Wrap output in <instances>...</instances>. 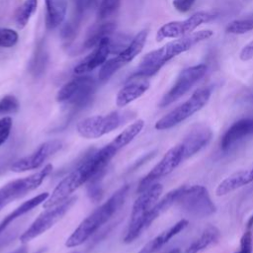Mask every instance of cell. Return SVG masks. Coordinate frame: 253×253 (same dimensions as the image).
I'll return each mask as SVG.
<instances>
[{
  "label": "cell",
  "mask_w": 253,
  "mask_h": 253,
  "mask_svg": "<svg viewBox=\"0 0 253 253\" xmlns=\"http://www.w3.org/2000/svg\"><path fill=\"white\" fill-rule=\"evenodd\" d=\"M76 200L77 197L71 196L59 205L44 209V211L22 233L20 236L21 243L26 244L50 229L70 210V208L75 204Z\"/></svg>",
  "instance_id": "cell-9"
},
{
  "label": "cell",
  "mask_w": 253,
  "mask_h": 253,
  "mask_svg": "<svg viewBox=\"0 0 253 253\" xmlns=\"http://www.w3.org/2000/svg\"><path fill=\"white\" fill-rule=\"evenodd\" d=\"M128 191V185L122 186L107 200V202L94 210L80 222L76 229L66 239L65 246L67 248H75L87 241L101 226L108 222L124 205Z\"/></svg>",
  "instance_id": "cell-3"
},
{
  "label": "cell",
  "mask_w": 253,
  "mask_h": 253,
  "mask_svg": "<svg viewBox=\"0 0 253 253\" xmlns=\"http://www.w3.org/2000/svg\"><path fill=\"white\" fill-rule=\"evenodd\" d=\"M121 0H101V4L98 10V17L100 20H104L113 15L120 7Z\"/></svg>",
  "instance_id": "cell-33"
},
{
  "label": "cell",
  "mask_w": 253,
  "mask_h": 253,
  "mask_svg": "<svg viewBox=\"0 0 253 253\" xmlns=\"http://www.w3.org/2000/svg\"><path fill=\"white\" fill-rule=\"evenodd\" d=\"M38 0H25L15 13V22L19 29H23L29 23L31 17L36 12Z\"/></svg>",
  "instance_id": "cell-28"
},
{
  "label": "cell",
  "mask_w": 253,
  "mask_h": 253,
  "mask_svg": "<svg viewBox=\"0 0 253 253\" xmlns=\"http://www.w3.org/2000/svg\"><path fill=\"white\" fill-rule=\"evenodd\" d=\"M111 36H110V50H111V53H116L117 55L120 52H122L131 41L128 36L124 34L116 35L113 38Z\"/></svg>",
  "instance_id": "cell-32"
},
{
  "label": "cell",
  "mask_w": 253,
  "mask_h": 253,
  "mask_svg": "<svg viewBox=\"0 0 253 253\" xmlns=\"http://www.w3.org/2000/svg\"><path fill=\"white\" fill-rule=\"evenodd\" d=\"M253 182V168L249 167L248 169L239 170L231 175L224 178L216 187L215 194L216 196L227 195L243 186H246Z\"/></svg>",
  "instance_id": "cell-19"
},
{
  "label": "cell",
  "mask_w": 253,
  "mask_h": 253,
  "mask_svg": "<svg viewBox=\"0 0 253 253\" xmlns=\"http://www.w3.org/2000/svg\"><path fill=\"white\" fill-rule=\"evenodd\" d=\"M148 32L147 30H142L138 32L130 41L128 45L122 51L120 52L117 56L116 59L120 63V65L123 67L126 63L130 62L133 60L143 49V46L146 42Z\"/></svg>",
  "instance_id": "cell-24"
},
{
  "label": "cell",
  "mask_w": 253,
  "mask_h": 253,
  "mask_svg": "<svg viewBox=\"0 0 253 253\" xmlns=\"http://www.w3.org/2000/svg\"><path fill=\"white\" fill-rule=\"evenodd\" d=\"M163 191L160 183H154L146 190L139 193L135 199L130 214L128 227L124 238L125 243H130L136 239L145 229V219L151 209L159 200Z\"/></svg>",
  "instance_id": "cell-4"
},
{
  "label": "cell",
  "mask_w": 253,
  "mask_h": 253,
  "mask_svg": "<svg viewBox=\"0 0 253 253\" xmlns=\"http://www.w3.org/2000/svg\"><path fill=\"white\" fill-rule=\"evenodd\" d=\"M43 251H44V250H43V249H41V250H39V251H37V252H36V253H43Z\"/></svg>",
  "instance_id": "cell-43"
},
{
  "label": "cell",
  "mask_w": 253,
  "mask_h": 253,
  "mask_svg": "<svg viewBox=\"0 0 253 253\" xmlns=\"http://www.w3.org/2000/svg\"><path fill=\"white\" fill-rule=\"evenodd\" d=\"M251 137H253V118L240 119L234 122L221 136L220 149L229 152Z\"/></svg>",
  "instance_id": "cell-15"
},
{
  "label": "cell",
  "mask_w": 253,
  "mask_h": 253,
  "mask_svg": "<svg viewBox=\"0 0 253 253\" xmlns=\"http://www.w3.org/2000/svg\"><path fill=\"white\" fill-rule=\"evenodd\" d=\"M219 235L220 232L217 227L214 225H209L203 230L201 235L187 247L184 253H199L215 243L218 240Z\"/></svg>",
  "instance_id": "cell-25"
},
{
  "label": "cell",
  "mask_w": 253,
  "mask_h": 253,
  "mask_svg": "<svg viewBox=\"0 0 253 253\" xmlns=\"http://www.w3.org/2000/svg\"><path fill=\"white\" fill-rule=\"evenodd\" d=\"M185 152L182 143H178L170 148L162 157V159L145 175L138 184L137 193H141L146 190L149 186L156 183L157 180L169 175L174 171L184 160Z\"/></svg>",
  "instance_id": "cell-11"
},
{
  "label": "cell",
  "mask_w": 253,
  "mask_h": 253,
  "mask_svg": "<svg viewBox=\"0 0 253 253\" xmlns=\"http://www.w3.org/2000/svg\"><path fill=\"white\" fill-rule=\"evenodd\" d=\"M52 165L47 164L42 170L24 178L11 181L0 188V211L10 203L36 190L51 173Z\"/></svg>",
  "instance_id": "cell-8"
},
{
  "label": "cell",
  "mask_w": 253,
  "mask_h": 253,
  "mask_svg": "<svg viewBox=\"0 0 253 253\" xmlns=\"http://www.w3.org/2000/svg\"><path fill=\"white\" fill-rule=\"evenodd\" d=\"M207 65L200 63L182 70L170 90L162 97L159 106L166 107L185 95L207 72Z\"/></svg>",
  "instance_id": "cell-13"
},
{
  "label": "cell",
  "mask_w": 253,
  "mask_h": 253,
  "mask_svg": "<svg viewBox=\"0 0 253 253\" xmlns=\"http://www.w3.org/2000/svg\"><path fill=\"white\" fill-rule=\"evenodd\" d=\"M45 3V26L48 30L59 27L66 16V0H44Z\"/></svg>",
  "instance_id": "cell-21"
},
{
  "label": "cell",
  "mask_w": 253,
  "mask_h": 253,
  "mask_svg": "<svg viewBox=\"0 0 253 253\" xmlns=\"http://www.w3.org/2000/svg\"><path fill=\"white\" fill-rule=\"evenodd\" d=\"M19 40L18 33L12 29H0V47H12Z\"/></svg>",
  "instance_id": "cell-34"
},
{
  "label": "cell",
  "mask_w": 253,
  "mask_h": 253,
  "mask_svg": "<svg viewBox=\"0 0 253 253\" xmlns=\"http://www.w3.org/2000/svg\"><path fill=\"white\" fill-rule=\"evenodd\" d=\"M176 204L189 215L198 218L210 216L216 211L207 188L203 185L182 186Z\"/></svg>",
  "instance_id": "cell-6"
},
{
  "label": "cell",
  "mask_w": 253,
  "mask_h": 253,
  "mask_svg": "<svg viewBox=\"0 0 253 253\" xmlns=\"http://www.w3.org/2000/svg\"><path fill=\"white\" fill-rule=\"evenodd\" d=\"M252 252V233L248 229L245 231L240 239V246L236 253H251Z\"/></svg>",
  "instance_id": "cell-36"
},
{
  "label": "cell",
  "mask_w": 253,
  "mask_h": 253,
  "mask_svg": "<svg viewBox=\"0 0 253 253\" xmlns=\"http://www.w3.org/2000/svg\"><path fill=\"white\" fill-rule=\"evenodd\" d=\"M116 24L113 22L103 23L91 28L86 37L84 47L86 49L95 47L104 38L111 36L116 31Z\"/></svg>",
  "instance_id": "cell-26"
},
{
  "label": "cell",
  "mask_w": 253,
  "mask_h": 253,
  "mask_svg": "<svg viewBox=\"0 0 253 253\" xmlns=\"http://www.w3.org/2000/svg\"><path fill=\"white\" fill-rule=\"evenodd\" d=\"M124 116L117 111L107 115L85 118L76 125L78 134L87 139H96L117 129L124 122Z\"/></svg>",
  "instance_id": "cell-10"
},
{
  "label": "cell",
  "mask_w": 253,
  "mask_h": 253,
  "mask_svg": "<svg viewBox=\"0 0 253 253\" xmlns=\"http://www.w3.org/2000/svg\"><path fill=\"white\" fill-rule=\"evenodd\" d=\"M14 253H27V249L25 247L23 248H19L17 251H15Z\"/></svg>",
  "instance_id": "cell-41"
},
{
  "label": "cell",
  "mask_w": 253,
  "mask_h": 253,
  "mask_svg": "<svg viewBox=\"0 0 253 253\" xmlns=\"http://www.w3.org/2000/svg\"><path fill=\"white\" fill-rule=\"evenodd\" d=\"M211 95V89L210 87L199 88L187 101L159 119L155 123L154 127L158 130H164L179 125L205 107L209 102Z\"/></svg>",
  "instance_id": "cell-5"
},
{
  "label": "cell",
  "mask_w": 253,
  "mask_h": 253,
  "mask_svg": "<svg viewBox=\"0 0 253 253\" xmlns=\"http://www.w3.org/2000/svg\"><path fill=\"white\" fill-rule=\"evenodd\" d=\"M110 50V36L104 38L93 49V51L88 54L75 68L74 73L76 75H84L87 72L94 70L95 68L101 66L107 61Z\"/></svg>",
  "instance_id": "cell-17"
},
{
  "label": "cell",
  "mask_w": 253,
  "mask_h": 253,
  "mask_svg": "<svg viewBox=\"0 0 253 253\" xmlns=\"http://www.w3.org/2000/svg\"><path fill=\"white\" fill-rule=\"evenodd\" d=\"M49 193L47 192H43L41 193L31 199H29L28 201L24 202L22 205H20L17 209H15L12 212H10L8 215H6L2 221L0 222V233L10 224L12 223L14 220H16L18 217L24 215L25 213L31 211L33 209L37 208L39 205L43 204L45 202V200L48 198Z\"/></svg>",
  "instance_id": "cell-22"
},
{
  "label": "cell",
  "mask_w": 253,
  "mask_h": 253,
  "mask_svg": "<svg viewBox=\"0 0 253 253\" xmlns=\"http://www.w3.org/2000/svg\"><path fill=\"white\" fill-rule=\"evenodd\" d=\"M122 66L117 61L116 57L107 59V61L101 65V68L98 73V79L101 82H105L110 79Z\"/></svg>",
  "instance_id": "cell-30"
},
{
  "label": "cell",
  "mask_w": 253,
  "mask_h": 253,
  "mask_svg": "<svg viewBox=\"0 0 253 253\" xmlns=\"http://www.w3.org/2000/svg\"><path fill=\"white\" fill-rule=\"evenodd\" d=\"M252 226H253V214L249 217V219L247 221V228L250 229Z\"/></svg>",
  "instance_id": "cell-40"
},
{
  "label": "cell",
  "mask_w": 253,
  "mask_h": 253,
  "mask_svg": "<svg viewBox=\"0 0 253 253\" xmlns=\"http://www.w3.org/2000/svg\"><path fill=\"white\" fill-rule=\"evenodd\" d=\"M212 35L213 32L211 30H202L165 43L160 48L145 54L132 76L144 78L153 76L172 58L191 49L197 43L210 39Z\"/></svg>",
  "instance_id": "cell-2"
},
{
  "label": "cell",
  "mask_w": 253,
  "mask_h": 253,
  "mask_svg": "<svg viewBox=\"0 0 253 253\" xmlns=\"http://www.w3.org/2000/svg\"><path fill=\"white\" fill-rule=\"evenodd\" d=\"M144 126V121L138 120L131 125H129L127 127H126L122 132H120L111 142L107 144L108 148L115 154H117L122 148L126 146L130 141L133 140V138L139 134V132L142 130Z\"/></svg>",
  "instance_id": "cell-23"
},
{
  "label": "cell",
  "mask_w": 253,
  "mask_h": 253,
  "mask_svg": "<svg viewBox=\"0 0 253 253\" xmlns=\"http://www.w3.org/2000/svg\"><path fill=\"white\" fill-rule=\"evenodd\" d=\"M63 146V142L59 139H50L38 146L31 154L24 156L15 161L10 169L16 173H22L40 168L50 156L59 151Z\"/></svg>",
  "instance_id": "cell-14"
},
{
  "label": "cell",
  "mask_w": 253,
  "mask_h": 253,
  "mask_svg": "<svg viewBox=\"0 0 253 253\" xmlns=\"http://www.w3.org/2000/svg\"><path fill=\"white\" fill-rule=\"evenodd\" d=\"M48 61V53L46 47L44 45V42H40L36 47L35 54L31 60L30 71L34 76H41L47 65Z\"/></svg>",
  "instance_id": "cell-27"
},
{
  "label": "cell",
  "mask_w": 253,
  "mask_h": 253,
  "mask_svg": "<svg viewBox=\"0 0 253 253\" xmlns=\"http://www.w3.org/2000/svg\"><path fill=\"white\" fill-rule=\"evenodd\" d=\"M13 121L11 117H4L0 119V146L4 144L11 132Z\"/></svg>",
  "instance_id": "cell-35"
},
{
  "label": "cell",
  "mask_w": 253,
  "mask_h": 253,
  "mask_svg": "<svg viewBox=\"0 0 253 253\" xmlns=\"http://www.w3.org/2000/svg\"><path fill=\"white\" fill-rule=\"evenodd\" d=\"M168 253H181V250L179 248H175V249H172L171 251H169Z\"/></svg>",
  "instance_id": "cell-42"
},
{
  "label": "cell",
  "mask_w": 253,
  "mask_h": 253,
  "mask_svg": "<svg viewBox=\"0 0 253 253\" xmlns=\"http://www.w3.org/2000/svg\"><path fill=\"white\" fill-rule=\"evenodd\" d=\"M149 88V82L144 77L131 76L126 85L118 92L116 104L123 108L141 97Z\"/></svg>",
  "instance_id": "cell-18"
},
{
  "label": "cell",
  "mask_w": 253,
  "mask_h": 253,
  "mask_svg": "<svg viewBox=\"0 0 253 253\" xmlns=\"http://www.w3.org/2000/svg\"><path fill=\"white\" fill-rule=\"evenodd\" d=\"M253 30V15L243 19H237L227 24L225 32L233 35H242Z\"/></svg>",
  "instance_id": "cell-29"
},
{
  "label": "cell",
  "mask_w": 253,
  "mask_h": 253,
  "mask_svg": "<svg viewBox=\"0 0 253 253\" xmlns=\"http://www.w3.org/2000/svg\"><path fill=\"white\" fill-rule=\"evenodd\" d=\"M188 225V220L181 219L176 222L174 225L169 227L168 229L162 231L156 237L147 242L137 253H155L159 249H161L169 240H171L174 236H176L179 232L185 229Z\"/></svg>",
  "instance_id": "cell-20"
},
{
  "label": "cell",
  "mask_w": 253,
  "mask_h": 253,
  "mask_svg": "<svg viewBox=\"0 0 253 253\" xmlns=\"http://www.w3.org/2000/svg\"><path fill=\"white\" fill-rule=\"evenodd\" d=\"M214 18V16L206 11H199L182 21H172L164 24L159 28L156 34L157 42H161L164 39H179L188 36L201 26L202 24L209 23Z\"/></svg>",
  "instance_id": "cell-12"
},
{
  "label": "cell",
  "mask_w": 253,
  "mask_h": 253,
  "mask_svg": "<svg viewBox=\"0 0 253 253\" xmlns=\"http://www.w3.org/2000/svg\"><path fill=\"white\" fill-rule=\"evenodd\" d=\"M212 137L211 129L204 125L193 126L181 141L186 159L193 156L209 144Z\"/></svg>",
  "instance_id": "cell-16"
},
{
  "label": "cell",
  "mask_w": 253,
  "mask_h": 253,
  "mask_svg": "<svg viewBox=\"0 0 253 253\" xmlns=\"http://www.w3.org/2000/svg\"><path fill=\"white\" fill-rule=\"evenodd\" d=\"M251 167H252V168H253V165H252V166H251Z\"/></svg>",
  "instance_id": "cell-44"
},
{
  "label": "cell",
  "mask_w": 253,
  "mask_h": 253,
  "mask_svg": "<svg viewBox=\"0 0 253 253\" xmlns=\"http://www.w3.org/2000/svg\"><path fill=\"white\" fill-rule=\"evenodd\" d=\"M75 33V26L71 24H65L61 30V37L63 39H70L74 36Z\"/></svg>",
  "instance_id": "cell-39"
},
{
  "label": "cell",
  "mask_w": 253,
  "mask_h": 253,
  "mask_svg": "<svg viewBox=\"0 0 253 253\" xmlns=\"http://www.w3.org/2000/svg\"><path fill=\"white\" fill-rule=\"evenodd\" d=\"M19 108V101L13 95H6L0 99V116L7 114H15L18 112Z\"/></svg>",
  "instance_id": "cell-31"
},
{
  "label": "cell",
  "mask_w": 253,
  "mask_h": 253,
  "mask_svg": "<svg viewBox=\"0 0 253 253\" xmlns=\"http://www.w3.org/2000/svg\"><path fill=\"white\" fill-rule=\"evenodd\" d=\"M239 57L242 61H247L253 58V40L243 46L239 53Z\"/></svg>",
  "instance_id": "cell-38"
},
{
  "label": "cell",
  "mask_w": 253,
  "mask_h": 253,
  "mask_svg": "<svg viewBox=\"0 0 253 253\" xmlns=\"http://www.w3.org/2000/svg\"><path fill=\"white\" fill-rule=\"evenodd\" d=\"M111 160L112 157L103 147L88 155L83 162L56 185L51 194L42 204L43 209L54 207L66 201L78 188L87 183L91 178L102 171H106Z\"/></svg>",
  "instance_id": "cell-1"
},
{
  "label": "cell",
  "mask_w": 253,
  "mask_h": 253,
  "mask_svg": "<svg viewBox=\"0 0 253 253\" xmlns=\"http://www.w3.org/2000/svg\"><path fill=\"white\" fill-rule=\"evenodd\" d=\"M95 90L96 81L92 77L78 75V77L65 83L58 90L56 101L80 109L90 103Z\"/></svg>",
  "instance_id": "cell-7"
},
{
  "label": "cell",
  "mask_w": 253,
  "mask_h": 253,
  "mask_svg": "<svg viewBox=\"0 0 253 253\" xmlns=\"http://www.w3.org/2000/svg\"><path fill=\"white\" fill-rule=\"evenodd\" d=\"M195 1L196 0H173L172 5L177 11L181 13H186L192 8Z\"/></svg>",
  "instance_id": "cell-37"
}]
</instances>
